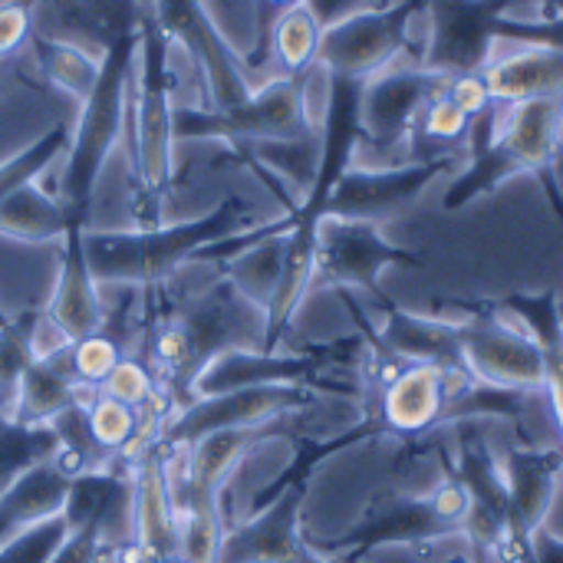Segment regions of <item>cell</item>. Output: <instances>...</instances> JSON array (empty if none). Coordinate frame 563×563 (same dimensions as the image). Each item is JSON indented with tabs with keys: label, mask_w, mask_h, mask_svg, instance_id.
Listing matches in <instances>:
<instances>
[{
	"label": "cell",
	"mask_w": 563,
	"mask_h": 563,
	"mask_svg": "<svg viewBox=\"0 0 563 563\" xmlns=\"http://www.w3.org/2000/svg\"><path fill=\"white\" fill-rule=\"evenodd\" d=\"M264 310L244 300L221 274L214 287L155 323L148 336L152 373L175 386V402L185 409L195 402L191 389L205 363L224 350H264Z\"/></svg>",
	"instance_id": "obj_1"
},
{
	"label": "cell",
	"mask_w": 563,
	"mask_h": 563,
	"mask_svg": "<svg viewBox=\"0 0 563 563\" xmlns=\"http://www.w3.org/2000/svg\"><path fill=\"white\" fill-rule=\"evenodd\" d=\"M247 228L254 224L244 201L224 198L214 211L191 221L135 228V231H82V247L99 287H112V284L139 287V284L168 280L181 264L195 261L201 247Z\"/></svg>",
	"instance_id": "obj_2"
},
{
	"label": "cell",
	"mask_w": 563,
	"mask_h": 563,
	"mask_svg": "<svg viewBox=\"0 0 563 563\" xmlns=\"http://www.w3.org/2000/svg\"><path fill=\"white\" fill-rule=\"evenodd\" d=\"M563 152V99H531L498 106L495 135L468 148V165L449 185L445 208H462L485 191H495L515 175H534L563 214L558 162Z\"/></svg>",
	"instance_id": "obj_3"
},
{
	"label": "cell",
	"mask_w": 563,
	"mask_h": 563,
	"mask_svg": "<svg viewBox=\"0 0 563 563\" xmlns=\"http://www.w3.org/2000/svg\"><path fill=\"white\" fill-rule=\"evenodd\" d=\"M139 73L132 79L135 112L132 165H135V214L139 228H155L175 178V106H172V69H168V33L155 13H142L139 23Z\"/></svg>",
	"instance_id": "obj_4"
},
{
	"label": "cell",
	"mask_w": 563,
	"mask_h": 563,
	"mask_svg": "<svg viewBox=\"0 0 563 563\" xmlns=\"http://www.w3.org/2000/svg\"><path fill=\"white\" fill-rule=\"evenodd\" d=\"M139 56V30L119 33L106 56L96 89L82 99L79 119L69 129V148H66V168H63V208L73 224L86 228L89 205L96 195V181L102 175V165L112 152V145L122 135L125 112H129V89H132V66Z\"/></svg>",
	"instance_id": "obj_5"
},
{
	"label": "cell",
	"mask_w": 563,
	"mask_h": 563,
	"mask_svg": "<svg viewBox=\"0 0 563 563\" xmlns=\"http://www.w3.org/2000/svg\"><path fill=\"white\" fill-rule=\"evenodd\" d=\"M310 73L274 76L231 109H175V139H228V142H280L320 132L310 115Z\"/></svg>",
	"instance_id": "obj_6"
},
{
	"label": "cell",
	"mask_w": 563,
	"mask_h": 563,
	"mask_svg": "<svg viewBox=\"0 0 563 563\" xmlns=\"http://www.w3.org/2000/svg\"><path fill=\"white\" fill-rule=\"evenodd\" d=\"M449 86L445 76L419 66V63H399L386 73L363 82L360 99V125L363 142L356 148L366 152L363 168H389L412 162V132L422 115V109L442 96Z\"/></svg>",
	"instance_id": "obj_7"
},
{
	"label": "cell",
	"mask_w": 563,
	"mask_h": 563,
	"mask_svg": "<svg viewBox=\"0 0 563 563\" xmlns=\"http://www.w3.org/2000/svg\"><path fill=\"white\" fill-rule=\"evenodd\" d=\"M426 10V0H393L379 10L353 13L323 30L317 66L330 76L373 79L389 66H399L412 46V20Z\"/></svg>",
	"instance_id": "obj_8"
},
{
	"label": "cell",
	"mask_w": 563,
	"mask_h": 563,
	"mask_svg": "<svg viewBox=\"0 0 563 563\" xmlns=\"http://www.w3.org/2000/svg\"><path fill=\"white\" fill-rule=\"evenodd\" d=\"M455 323H459L462 363L475 383L511 389V393H528V396L544 393L548 353L518 320H511L501 310L492 317L482 313V317H468Z\"/></svg>",
	"instance_id": "obj_9"
},
{
	"label": "cell",
	"mask_w": 563,
	"mask_h": 563,
	"mask_svg": "<svg viewBox=\"0 0 563 563\" xmlns=\"http://www.w3.org/2000/svg\"><path fill=\"white\" fill-rule=\"evenodd\" d=\"M313 396L317 393L307 386H251V389H234L221 396H205L178 409L158 432L155 445H162L165 452H185L214 432L274 426L287 419L290 412L317 402Z\"/></svg>",
	"instance_id": "obj_10"
},
{
	"label": "cell",
	"mask_w": 563,
	"mask_h": 563,
	"mask_svg": "<svg viewBox=\"0 0 563 563\" xmlns=\"http://www.w3.org/2000/svg\"><path fill=\"white\" fill-rule=\"evenodd\" d=\"M462 165L459 155H435V158H416L406 165L389 168H363L350 165L333 191L327 195L320 218H346V221H373L383 224L389 218H399L406 208H412L426 188L455 172Z\"/></svg>",
	"instance_id": "obj_11"
},
{
	"label": "cell",
	"mask_w": 563,
	"mask_h": 563,
	"mask_svg": "<svg viewBox=\"0 0 563 563\" xmlns=\"http://www.w3.org/2000/svg\"><path fill=\"white\" fill-rule=\"evenodd\" d=\"M152 13L168 40H178L201 69L211 99L208 109H231L254 92L244 56L231 46L205 0H155Z\"/></svg>",
	"instance_id": "obj_12"
},
{
	"label": "cell",
	"mask_w": 563,
	"mask_h": 563,
	"mask_svg": "<svg viewBox=\"0 0 563 563\" xmlns=\"http://www.w3.org/2000/svg\"><path fill=\"white\" fill-rule=\"evenodd\" d=\"M511 13L508 0H426L422 66L452 79L482 73L495 53V23Z\"/></svg>",
	"instance_id": "obj_13"
},
{
	"label": "cell",
	"mask_w": 563,
	"mask_h": 563,
	"mask_svg": "<svg viewBox=\"0 0 563 563\" xmlns=\"http://www.w3.org/2000/svg\"><path fill=\"white\" fill-rule=\"evenodd\" d=\"M389 264H416V254L386 241L379 224L346 218L317 221L313 287H356L379 297L376 277Z\"/></svg>",
	"instance_id": "obj_14"
},
{
	"label": "cell",
	"mask_w": 563,
	"mask_h": 563,
	"mask_svg": "<svg viewBox=\"0 0 563 563\" xmlns=\"http://www.w3.org/2000/svg\"><path fill=\"white\" fill-rule=\"evenodd\" d=\"M303 485L284 482L277 498L238 528H228L218 563H320L300 541Z\"/></svg>",
	"instance_id": "obj_15"
},
{
	"label": "cell",
	"mask_w": 563,
	"mask_h": 563,
	"mask_svg": "<svg viewBox=\"0 0 563 563\" xmlns=\"http://www.w3.org/2000/svg\"><path fill=\"white\" fill-rule=\"evenodd\" d=\"M168 459L162 445H152L139 452L132 462V551L142 561H162L178 554L181 544V518L175 508L172 495V475H168Z\"/></svg>",
	"instance_id": "obj_16"
},
{
	"label": "cell",
	"mask_w": 563,
	"mask_h": 563,
	"mask_svg": "<svg viewBox=\"0 0 563 563\" xmlns=\"http://www.w3.org/2000/svg\"><path fill=\"white\" fill-rule=\"evenodd\" d=\"M323 369V356L264 353V350H224L205 363L195 379V399L221 396L251 386H307Z\"/></svg>",
	"instance_id": "obj_17"
},
{
	"label": "cell",
	"mask_w": 563,
	"mask_h": 563,
	"mask_svg": "<svg viewBox=\"0 0 563 563\" xmlns=\"http://www.w3.org/2000/svg\"><path fill=\"white\" fill-rule=\"evenodd\" d=\"M449 376L452 373L435 363H406L396 369L379 399V426L406 439L442 426L449 406Z\"/></svg>",
	"instance_id": "obj_18"
},
{
	"label": "cell",
	"mask_w": 563,
	"mask_h": 563,
	"mask_svg": "<svg viewBox=\"0 0 563 563\" xmlns=\"http://www.w3.org/2000/svg\"><path fill=\"white\" fill-rule=\"evenodd\" d=\"M498 43L488 66L482 69L492 102L515 106L531 99H563L561 49L534 43H508V49H498Z\"/></svg>",
	"instance_id": "obj_19"
},
{
	"label": "cell",
	"mask_w": 563,
	"mask_h": 563,
	"mask_svg": "<svg viewBox=\"0 0 563 563\" xmlns=\"http://www.w3.org/2000/svg\"><path fill=\"white\" fill-rule=\"evenodd\" d=\"M82 231L86 228H69V234L63 238V264H59V277L53 287L49 303L43 307L46 317L76 343L89 333H99L106 327V307H102V287L96 284L89 261H86V247H82Z\"/></svg>",
	"instance_id": "obj_20"
},
{
	"label": "cell",
	"mask_w": 563,
	"mask_h": 563,
	"mask_svg": "<svg viewBox=\"0 0 563 563\" xmlns=\"http://www.w3.org/2000/svg\"><path fill=\"white\" fill-rule=\"evenodd\" d=\"M379 343L406 363H435L449 373H465L455 320H432L389 310V317L379 327Z\"/></svg>",
	"instance_id": "obj_21"
},
{
	"label": "cell",
	"mask_w": 563,
	"mask_h": 563,
	"mask_svg": "<svg viewBox=\"0 0 563 563\" xmlns=\"http://www.w3.org/2000/svg\"><path fill=\"white\" fill-rule=\"evenodd\" d=\"M73 478L49 459L23 472L3 495H0V544L13 534L63 515L69 498Z\"/></svg>",
	"instance_id": "obj_22"
},
{
	"label": "cell",
	"mask_w": 563,
	"mask_h": 563,
	"mask_svg": "<svg viewBox=\"0 0 563 563\" xmlns=\"http://www.w3.org/2000/svg\"><path fill=\"white\" fill-rule=\"evenodd\" d=\"M79 393H82V386L73 379L69 350H63L53 360H33L16 383L10 419L20 426H30V429L49 426L56 416L79 406Z\"/></svg>",
	"instance_id": "obj_23"
},
{
	"label": "cell",
	"mask_w": 563,
	"mask_h": 563,
	"mask_svg": "<svg viewBox=\"0 0 563 563\" xmlns=\"http://www.w3.org/2000/svg\"><path fill=\"white\" fill-rule=\"evenodd\" d=\"M69 228H79L69 221L59 198H49L36 181L13 191L0 205V238L23 241V244H46L63 241Z\"/></svg>",
	"instance_id": "obj_24"
},
{
	"label": "cell",
	"mask_w": 563,
	"mask_h": 563,
	"mask_svg": "<svg viewBox=\"0 0 563 563\" xmlns=\"http://www.w3.org/2000/svg\"><path fill=\"white\" fill-rule=\"evenodd\" d=\"M290 231H277L271 238H261L257 244H251V247L238 251L231 261H224V277L231 280V287L261 310H267V303L277 290Z\"/></svg>",
	"instance_id": "obj_25"
},
{
	"label": "cell",
	"mask_w": 563,
	"mask_h": 563,
	"mask_svg": "<svg viewBox=\"0 0 563 563\" xmlns=\"http://www.w3.org/2000/svg\"><path fill=\"white\" fill-rule=\"evenodd\" d=\"M320 40H323V26L313 16V10L307 7V0L280 10L274 16V23H271V33H267L271 56L284 69L280 76H303V73H310L317 66Z\"/></svg>",
	"instance_id": "obj_26"
},
{
	"label": "cell",
	"mask_w": 563,
	"mask_h": 563,
	"mask_svg": "<svg viewBox=\"0 0 563 563\" xmlns=\"http://www.w3.org/2000/svg\"><path fill=\"white\" fill-rule=\"evenodd\" d=\"M247 152L257 158V165H264L267 172H274L284 185H290L297 191V205H303L310 198L317 175H320V155H323L320 132H313L307 139L251 142Z\"/></svg>",
	"instance_id": "obj_27"
},
{
	"label": "cell",
	"mask_w": 563,
	"mask_h": 563,
	"mask_svg": "<svg viewBox=\"0 0 563 563\" xmlns=\"http://www.w3.org/2000/svg\"><path fill=\"white\" fill-rule=\"evenodd\" d=\"M33 49H36V59L46 73V79L53 86H59L63 92H69L73 99H86L96 82H99V73H102V59L79 49L76 43H66V40H49V36H33Z\"/></svg>",
	"instance_id": "obj_28"
},
{
	"label": "cell",
	"mask_w": 563,
	"mask_h": 563,
	"mask_svg": "<svg viewBox=\"0 0 563 563\" xmlns=\"http://www.w3.org/2000/svg\"><path fill=\"white\" fill-rule=\"evenodd\" d=\"M56 449L59 442L49 426L30 429L10 416H0V495L33 465L56 459Z\"/></svg>",
	"instance_id": "obj_29"
},
{
	"label": "cell",
	"mask_w": 563,
	"mask_h": 563,
	"mask_svg": "<svg viewBox=\"0 0 563 563\" xmlns=\"http://www.w3.org/2000/svg\"><path fill=\"white\" fill-rule=\"evenodd\" d=\"M66 148H69V129L66 125H53L36 142H30L26 148H20L7 162H0V205L13 191L33 185L59 155H66Z\"/></svg>",
	"instance_id": "obj_30"
},
{
	"label": "cell",
	"mask_w": 563,
	"mask_h": 563,
	"mask_svg": "<svg viewBox=\"0 0 563 563\" xmlns=\"http://www.w3.org/2000/svg\"><path fill=\"white\" fill-rule=\"evenodd\" d=\"M228 525L218 501H195L181 511V544L178 554L191 563H218Z\"/></svg>",
	"instance_id": "obj_31"
},
{
	"label": "cell",
	"mask_w": 563,
	"mask_h": 563,
	"mask_svg": "<svg viewBox=\"0 0 563 563\" xmlns=\"http://www.w3.org/2000/svg\"><path fill=\"white\" fill-rule=\"evenodd\" d=\"M468 129H472V119L442 92L422 109L416 132H412V148L432 145V155H459L455 145L468 142Z\"/></svg>",
	"instance_id": "obj_32"
},
{
	"label": "cell",
	"mask_w": 563,
	"mask_h": 563,
	"mask_svg": "<svg viewBox=\"0 0 563 563\" xmlns=\"http://www.w3.org/2000/svg\"><path fill=\"white\" fill-rule=\"evenodd\" d=\"M86 422L92 432V442L106 452V455H119L129 452V445L139 435V409L96 393L92 402L86 406Z\"/></svg>",
	"instance_id": "obj_33"
},
{
	"label": "cell",
	"mask_w": 563,
	"mask_h": 563,
	"mask_svg": "<svg viewBox=\"0 0 563 563\" xmlns=\"http://www.w3.org/2000/svg\"><path fill=\"white\" fill-rule=\"evenodd\" d=\"M66 538H69V521L63 515L46 518V521L13 534L10 541H3L0 563H53Z\"/></svg>",
	"instance_id": "obj_34"
},
{
	"label": "cell",
	"mask_w": 563,
	"mask_h": 563,
	"mask_svg": "<svg viewBox=\"0 0 563 563\" xmlns=\"http://www.w3.org/2000/svg\"><path fill=\"white\" fill-rule=\"evenodd\" d=\"M122 360V346L115 336L109 333H89L82 340H76L69 346V369H73V379L82 386V389H99L106 383V376L115 369V363Z\"/></svg>",
	"instance_id": "obj_35"
},
{
	"label": "cell",
	"mask_w": 563,
	"mask_h": 563,
	"mask_svg": "<svg viewBox=\"0 0 563 563\" xmlns=\"http://www.w3.org/2000/svg\"><path fill=\"white\" fill-rule=\"evenodd\" d=\"M33 317H36V310L20 313L16 320L0 327V393L3 396H16V383H20L23 369L33 363V353H30Z\"/></svg>",
	"instance_id": "obj_36"
},
{
	"label": "cell",
	"mask_w": 563,
	"mask_h": 563,
	"mask_svg": "<svg viewBox=\"0 0 563 563\" xmlns=\"http://www.w3.org/2000/svg\"><path fill=\"white\" fill-rule=\"evenodd\" d=\"M96 393L112 396V399H119V402H125V406H132V409H142V406H148V402L158 396V379H155L152 366L122 356V360L115 363V369L106 376V383H102Z\"/></svg>",
	"instance_id": "obj_37"
},
{
	"label": "cell",
	"mask_w": 563,
	"mask_h": 563,
	"mask_svg": "<svg viewBox=\"0 0 563 563\" xmlns=\"http://www.w3.org/2000/svg\"><path fill=\"white\" fill-rule=\"evenodd\" d=\"M495 36L501 43H534L554 46L563 53V16H515L505 13L495 23Z\"/></svg>",
	"instance_id": "obj_38"
},
{
	"label": "cell",
	"mask_w": 563,
	"mask_h": 563,
	"mask_svg": "<svg viewBox=\"0 0 563 563\" xmlns=\"http://www.w3.org/2000/svg\"><path fill=\"white\" fill-rule=\"evenodd\" d=\"M445 96H449L468 119H475V115H482V112H488V109L495 106V102H492V92H488V86H485V79H482V73L452 76L449 86H445Z\"/></svg>",
	"instance_id": "obj_39"
},
{
	"label": "cell",
	"mask_w": 563,
	"mask_h": 563,
	"mask_svg": "<svg viewBox=\"0 0 563 563\" xmlns=\"http://www.w3.org/2000/svg\"><path fill=\"white\" fill-rule=\"evenodd\" d=\"M30 36V10L23 3H0V56L13 53Z\"/></svg>",
	"instance_id": "obj_40"
},
{
	"label": "cell",
	"mask_w": 563,
	"mask_h": 563,
	"mask_svg": "<svg viewBox=\"0 0 563 563\" xmlns=\"http://www.w3.org/2000/svg\"><path fill=\"white\" fill-rule=\"evenodd\" d=\"M393 0H307V7L313 10V16L320 20V26H333L353 13H363V10H379V7H389Z\"/></svg>",
	"instance_id": "obj_41"
},
{
	"label": "cell",
	"mask_w": 563,
	"mask_h": 563,
	"mask_svg": "<svg viewBox=\"0 0 563 563\" xmlns=\"http://www.w3.org/2000/svg\"><path fill=\"white\" fill-rule=\"evenodd\" d=\"M548 379H544V396H548V406H551V416L558 422L563 435V340L551 343L548 350Z\"/></svg>",
	"instance_id": "obj_42"
},
{
	"label": "cell",
	"mask_w": 563,
	"mask_h": 563,
	"mask_svg": "<svg viewBox=\"0 0 563 563\" xmlns=\"http://www.w3.org/2000/svg\"><path fill=\"white\" fill-rule=\"evenodd\" d=\"M528 554L534 563H563V538L548 531L544 525L528 538Z\"/></svg>",
	"instance_id": "obj_43"
},
{
	"label": "cell",
	"mask_w": 563,
	"mask_h": 563,
	"mask_svg": "<svg viewBox=\"0 0 563 563\" xmlns=\"http://www.w3.org/2000/svg\"><path fill=\"white\" fill-rule=\"evenodd\" d=\"M515 16H563V0H515Z\"/></svg>",
	"instance_id": "obj_44"
},
{
	"label": "cell",
	"mask_w": 563,
	"mask_h": 563,
	"mask_svg": "<svg viewBox=\"0 0 563 563\" xmlns=\"http://www.w3.org/2000/svg\"><path fill=\"white\" fill-rule=\"evenodd\" d=\"M294 3H303V0H257V13H261V43H264V10L271 13V23L280 10L294 7Z\"/></svg>",
	"instance_id": "obj_45"
},
{
	"label": "cell",
	"mask_w": 563,
	"mask_h": 563,
	"mask_svg": "<svg viewBox=\"0 0 563 563\" xmlns=\"http://www.w3.org/2000/svg\"><path fill=\"white\" fill-rule=\"evenodd\" d=\"M135 563H191V561H185L181 554H172V558H162V561H142V558H135Z\"/></svg>",
	"instance_id": "obj_46"
},
{
	"label": "cell",
	"mask_w": 563,
	"mask_h": 563,
	"mask_svg": "<svg viewBox=\"0 0 563 563\" xmlns=\"http://www.w3.org/2000/svg\"><path fill=\"white\" fill-rule=\"evenodd\" d=\"M10 406H13V396H3L0 393V416H10Z\"/></svg>",
	"instance_id": "obj_47"
},
{
	"label": "cell",
	"mask_w": 563,
	"mask_h": 563,
	"mask_svg": "<svg viewBox=\"0 0 563 563\" xmlns=\"http://www.w3.org/2000/svg\"><path fill=\"white\" fill-rule=\"evenodd\" d=\"M508 3H511V10H515V0H508Z\"/></svg>",
	"instance_id": "obj_48"
}]
</instances>
